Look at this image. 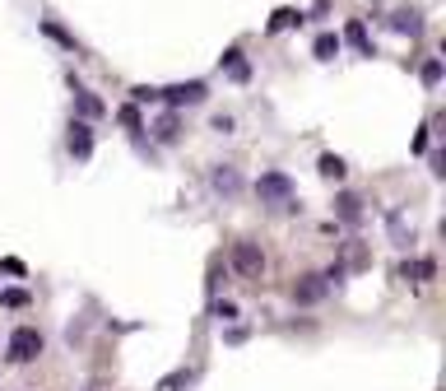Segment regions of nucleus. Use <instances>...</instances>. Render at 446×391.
I'll return each instance as SVG.
<instances>
[{
	"label": "nucleus",
	"instance_id": "f257e3e1",
	"mask_svg": "<svg viewBox=\"0 0 446 391\" xmlns=\"http://www.w3.org/2000/svg\"><path fill=\"white\" fill-rule=\"evenodd\" d=\"M5 349H10V363H33V358L42 354V331H37V326H14Z\"/></svg>",
	"mask_w": 446,
	"mask_h": 391
},
{
	"label": "nucleus",
	"instance_id": "f03ea898",
	"mask_svg": "<svg viewBox=\"0 0 446 391\" xmlns=\"http://www.w3.org/2000/svg\"><path fill=\"white\" fill-rule=\"evenodd\" d=\"M228 261H233V270L242 279H260V275H265V252H260V243H246V238H242V243H233V257H228Z\"/></svg>",
	"mask_w": 446,
	"mask_h": 391
},
{
	"label": "nucleus",
	"instance_id": "7ed1b4c3",
	"mask_svg": "<svg viewBox=\"0 0 446 391\" xmlns=\"http://www.w3.org/2000/svg\"><path fill=\"white\" fill-rule=\"evenodd\" d=\"M256 196H260V201L293 205V177H289V173H260V177H256Z\"/></svg>",
	"mask_w": 446,
	"mask_h": 391
},
{
	"label": "nucleus",
	"instance_id": "20e7f679",
	"mask_svg": "<svg viewBox=\"0 0 446 391\" xmlns=\"http://www.w3.org/2000/svg\"><path fill=\"white\" fill-rule=\"evenodd\" d=\"M158 98L172 103V107H191V103H205V79H191V84H167V89H158Z\"/></svg>",
	"mask_w": 446,
	"mask_h": 391
},
{
	"label": "nucleus",
	"instance_id": "39448f33",
	"mask_svg": "<svg viewBox=\"0 0 446 391\" xmlns=\"http://www.w3.org/2000/svg\"><path fill=\"white\" fill-rule=\"evenodd\" d=\"M66 145H70V154L84 163V158L93 154V126L89 122H70V140H66Z\"/></svg>",
	"mask_w": 446,
	"mask_h": 391
},
{
	"label": "nucleus",
	"instance_id": "423d86ee",
	"mask_svg": "<svg viewBox=\"0 0 446 391\" xmlns=\"http://www.w3.org/2000/svg\"><path fill=\"white\" fill-rule=\"evenodd\" d=\"M325 293H330L325 275H307L302 284H293V298H298V303H316V298H325Z\"/></svg>",
	"mask_w": 446,
	"mask_h": 391
},
{
	"label": "nucleus",
	"instance_id": "0eeeda50",
	"mask_svg": "<svg viewBox=\"0 0 446 391\" xmlns=\"http://www.w3.org/2000/svg\"><path fill=\"white\" fill-rule=\"evenodd\" d=\"M75 112H79V122H93V117H102L107 107H102L98 93H89V89H79V84H75Z\"/></svg>",
	"mask_w": 446,
	"mask_h": 391
},
{
	"label": "nucleus",
	"instance_id": "6e6552de",
	"mask_svg": "<svg viewBox=\"0 0 446 391\" xmlns=\"http://www.w3.org/2000/svg\"><path fill=\"white\" fill-rule=\"evenodd\" d=\"M400 279L428 284V279H437V261H404V266H400Z\"/></svg>",
	"mask_w": 446,
	"mask_h": 391
},
{
	"label": "nucleus",
	"instance_id": "1a4fd4ad",
	"mask_svg": "<svg viewBox=\"0 0 446 391\" xmlns=\"http://www.w3.org/2000/svg\"><path fill=\"white\" fill-rule=\"evenodd\" d=\"M344 37H349V42H354V47H358V52H363V56H372L368 28H363V23H358V19H349V23H344Z\"/></svg>",
	"mask_w": 446,
	"mask_h": 391
},
{
	"label": "nucleus",
	"instance_id": "9d476101",
	"mask_svg": "<svg viewBox=\"0 0 446 391\" xmlns=\"http://www.w3.org/2000/svg\"><path fill=\"white\" fill-rule=\"evenodd\" d=\"M223 66H228V75H233V79H251V66L242 61L237 47H233V52H223Z\"/></svg>",
	"mask_w": 446,
	"mask_h": 391
},
{
	"label": "nucleus",
	"instance_id": "9b49d317",
	"mask_svg": "<svg viewBox=\"0 0 446 391\" xmlns=\"http://www.w3.org/2000/svg\"><path fill=\"white\" fill-rule=\"evenodd\" d=\"M237 187H242V182H237V173H233V168H214V191H223V196H233Z\"/></svg>",
	"mask_w": 446,
	"mask_h": 391
},
{
	"label": "nucleus",
	"instance_id": "f8f14e48",
	"mask_svg": "<svg viewBox=\"0 0 446 391\" xmlns=\"http://www.w3.org/2000/svg\"><path fill=\"white\" fill-rule=\"evenodd\" d=\"M321 177L339 182V177H344V158H339V154H321Z\"/></svg>",
	"mask_w": 446,
	"mask_h": 391
},
{
	"label": "nucleus",
	"instance_id": "ddd939ff",
	"mask_svg": "<svg viewBox=\"0 0 446 391\" xmlns=\"http://www.w3.org/2000/svg\"><path fill=\"white\" fill-rule=\"evenodd\" d=\"M316 56H321V61L339 56V37H334V33H321V37H316Z\"/></svg>",
	"mask_w": 446,
	"mask_h": 391
},
{
	"label": "nucleus",
	"instance_id": "4468645a",
	"mask_svg": "<svg viewBox=\"0 0 446 391\" xmlns=\"http://www.w3.org/2000/svg\"><path fill=\"white\" fill-rule=\"evenodd\" d=\"M293 23H302V14H298V10H275L270 28H293Z\"/></svg>",
	"mask_w": 446,
	"mask_h": 391
},
{
	"label": "nucleus",
	"instance_id": "2eb2a0df",
	"mask_svg": "<svg viewBox=\"0 0 446 391\" xmlns=\"http://www.w3.org/2000/svg\"><path fill=\"white\" fill-rule=\"evenodd\" d=\"M0 303H5V308H28V293L23 289H0Z\"/></svg>",
	"mask_w": 446,
	"mask_h": 391
},
{
	"label": "nucleus",
	"instance_id": "dca6fc26",
	"mask_svg": "<svg viewBox=\"0 0 446 391\" xmlns=\"http://www.w3.org/2000/svg\"><path fill=\"white\" fill-rule=\"evenodd\" d=\"M339 214H344V219H358V214H363V201H358V196H339Z\"/></svg>",
	"mask_w": 446,
	"mask_h": 391
},
{
	"label": "nucleus",
	"instance_id": "f3484780",
	"mask_svg": "<svg viewBox=\"0 0 446 391\" xmlns=\"http://www.w3.org/2000/svg\"><path fill=\"white\" fill-rule=\"evenodd\" d=\"M395 28H400V33H418L423 23H418V14H395Z\"/></svg>",
	"mask_w": 446,
	"mask_h": 391
},
{
	"label": "nucleus",
	"instance_id": "a211bd4d",
	"mask_svg": "<svg viewBox=\"0 0 446 391\" xmlns=\"http://www.w3.org/2000/svg\"><path fill=\"white\" fill-rule=\"evenodd\" d=\"M158 140H163V145H172V140H177V117L158 122Z\"/></svg>",
	"mask_w": 446,
	"mask_h": 391
},
{
	"label": "nucleus",
	"instance_id": "6ab92c4d",
	"mask_svg": "<svg viewBox=\"0 0 446 391\" xmlns=\"http://www.w3.org/2000/svg\"><path fill=\"white\" fill-rule=\"evenodd\" d=\"M437 79H442V61H423V84H437Z\"/></svg>",
	"mask_w": 446,
	"mask_h": 391
},
{
	"label": "nucleus",
	"instance_id": "aec40b11",
	"mask_svg": "<svg viewBox=\"0 0 446 391\" xmlns=\"http://www.w3.org/2000/svg\"><path fill=\"white\" fill-rule=\"evenodd\" d=\"M135 103H158V89H149V84H140V89H131Z\"/></svg>",
	"mask_w": 446,
	"mask_h": 391
},
{
	"label": "nucleus",
	"instance_id": "412c9836",
	"mask_svg": "<svg viewBox=\"0 0 446 391\" xmlns=\"http://www.w3.org/2000/svg\"><path fill=\"white\" fill-rule=\"evenodd\" d=\"M214 317H219V322H233L237 308H233V303H214Z\"/></svg>",
	"mask_w": 446,
	"mask_h": 391
},
{
	"label": "nucleus",
	"instance_id": "4be33fe9",
	"mask_svg": "<svg viewBox=\"0 0 446 391\" xmlns=\"http://www.w3.org/2000/svg\"><path fill=\"white\" fill-rule=\"evenodd\" d=\"M121 122L131 126V131H140V112H135V107H121Z\"/></svg>",
	"mask_w": 446,
	"mask_h": 391
}]
</instances>
